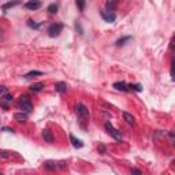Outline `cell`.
<instances>
[{
	"label": "cell",
	"instance_id": "ba28073f",
	"mask_svg": "<svg viewBox=\"0 0 175 175\" xmlns=\"http://www.w3.org/2000/svg\"><path fill=\"white\" fill-rule=\"evenodd\" d=\"M14 119L19 123H25L28 120V114H25V112H17V114L14 115Z\"/></svg>",
	"mask_w": 175,
	"mask_h": 175
},
{
	"label": "cell",
	"instance_id": "2e32d148",
	"mask_svg": "<svg viewBox=\"0 0 175 175\" xmlns=\"http://www.w3.org/2000/svg\"><path fill=\"white\" fill-rule=\"evenodd\" d=\"M18 4H19V2H12V3H11V2H10V3H6V4H3V6H2V10H3L4 12H6L8 8H12V7L18 6Z\"/></svg>",
	"mask_w": 175,
	"mask_h": 175
},
{
	"label": "cell",
	"instance_id": "ac0fdd59",
	"mask_svg": "<svg viewBox=\"0 0 175 175\" xmlns=\"http://www.w3.org/2000/svg\"><path fill=\"white\" fill-rule=\"evenodd\" d=\"M47 10H48L49 14H56V12H58V6H56V4H49Z\"/></svg>",
	"mask_w": 175,
	"mask_h": 175
},
{
	"label": "cell",
	"instance_id": "ffe728a7",
	"mask_svg": "<svg viewBox=\"0 0 175 175\" xmlns=\"http://www.w3.org/2000/svg\"><path fill=\"white\" fill-rule=\"evenodd\" d=\"M116 4H118L116 2H107V3H105V7L108 8V11H112V10L116 7Z\"/></svg>",
	"mask_w": 175,
	"mask_h": 175
},
{
	"label": "cell",
	"instance_id": "9c48e42d",
	"mask_svg": "<svg viewBox=\"0 0 175 175\" xmlns=\"http://www.w3.org/2000/svg\"><path fill=\"white\" fill-rule=\"evenodd\" d=\"M25 7L28 10H38L41 7V3L40 2H28V3L25 4Z\"/></svg>",
	"mask_w": 175,
	"mask_h": 175
},
{
	"label": "cell",
	"instance_id": "cb8c5ba5",
	"mask_svg": "<svg viewBox=\"0 0 175 175\" xmlns=\"http://www.w3.org/2000/svg\"><path fill=\"white\" fill-rule=\"evenodd\" d=\"M131 175H142V174H141V171H140L138 168H133L131 170Z\"/></svg>",
	"mask_w": 175,
	"mask_h": 175
},
{
	"label": "cell",
	"instance_id": "d6986e66",
	"mask_svg": "<svg viewBox=\"0 0 175 175\" xmlns=\"http://www.w3.org/2000/svg\"><path fill=\"white\" fill-rule=\"evenodd\" d=\"M36 75H43L41 71H30V73L25 74V78H30V77H36Z\"/></svg>",
	"mask_w": 175,
	"mask_h": 175
},
{
	"label": "cell",
	"instance_id": "52a82bcc",
	"mask_svg": "<svg viewBox=\"0 0 175 175\" xmlns=\"http://www.w3.org/2000/svg\"><path fill=\"white\" fill-rule=\"evenodd\" d=\"M123 120H125L127 125H130V126H134L135 125L134 116H133L131 114H129V112H123Z\"/></svg>",
	"mask_w": 175,
	"mask_h": 175
},
{
	"label": "cell",
	"instance_id": "8fae6325",
	"mask_svg": "<svg viewBox=\"0 0 175 175\" xmlns=\"http://www.w3.org/2000/svg\"><path fill=\"white\" fill-rule=\"evenodd\" d=\"M43 88H44V83L43 82H37V83H33V85L30 86V90L33 93H38V92H41V90H43Z\"/></svg>",
	"mask_w": 175,
	"mask_h": 175
},
{
	"label": "cell",
	"instance_id": "3957f363",
	"mask_svg": "<svg viewBox=\"0 0 175 175\" xmlns=\"http://www.w3.org/2000/svg\"><path fill=\"white\" fill-rule=\"evenodd\" d=\"M75 111H77V114L80 115L81 119H89V110L86 105H83L82 103H78L75 105Z\"/></svg>",
	"mask_w": 175,
	"mask_h": 175
},
{
	"label": "cell",
	"instance_id": "83f0119b",
	"mask_svg": "<svg viewBox=\"0 0 175 175\" xmlns=\"http://www.w3.org/2000/svg\"><path fill=\"white\" fill-rule=\"evenodd\" d=\"M0 175H3V174H2V172H0Z\"/></svg>",
	"mask_w": 175,
	"mask_h": 175
},
{
	"label": "cell",
	"instance_id": "e0dca14e",
	"mask_svg": "<svg viewBox=\"0 0 175 175\" xmlns=\"http://www.w3.org/2000/svg\"><path fill=\"white\" fill-rule=\"evenodd\" d=\"M130 40H131V37H129V36H127V37H123V38H119V40L116 41V45L118 47L125 45V44H126L127 41H130Z\"/></svg>",
	"mask_w": 175,
	"mask_h": 175
},
{
	"label": "cell",
	"instance_id": "30bf717a",
	"mask_svg": "<svg viewBox=\"0 0 175 175\" xmlns=\"http://www.w3.org/2000/svg\"><path fill=\"white\" fill-rule=\"evenodd\" d=\"M70 141H71V144H73L74 148H82L83 146L82 141H81V140H78V138H75L73 134H70Z\"/></svg>",
	"mask_w": 175,
	"mask_h": 175
},
{
	"label": "cell",
	"instance_id": "7a4b0ae2",
	"mask_svg": "<svg viewBox=\"0 0 175 175\" xmlns=\"http://www.w3.org/2000/svg\"><path fill=\"white\" fill-rule=\"evenodd\" d=\"M105 130H107V131H108V134H110V135H112V137H114V138L116 140V141H122V138H123V137H122V134H120V131H119V130H116V129H115V127L112 126V125H111L110 122H107V123H105Z\"/></svg>",
	"mask_w": 175,
	"mask_h": 175
},
{
	"label": "cell",
	"instance_id": "5b68a950",
	"mask_svg": "<svg viewBox=\"0 0 175 175\" xmlns=\"http://www.w3.org/2000/svg\"><path fill=\"white\" fill-rule=\"evenodd\" d=\"M12 100H14L12 95H11V93H7V95L2 96V98H0V105H2L4 110H7V108H8V105L12 103Z\"/></svg>",
	"mask_w": 175,
	"mask_h": 175
},
{
	"label": "cell",
	"instance_id": "7402d4cb",
	"mask_svg": "<svg viewBox=\"0 0 175 175\" xmlns=\"http://www.w3.org/2000/svg\"><path fill=\"white\" fill-rule=\"evenodd\" d=\"M28 26H29V28H33V29H38V28H40V25L34 23L33 21H28Z\"/></svg>",
	"mask_w": 175,
	"mask_h": 175
},
{
	"label": "cell",
	"instance_id": "277c9868",
	"mask_svg": "<svg viewBox=\"0 0 175 175\" xmlns=\"http://www.w3.org/2000/svg\"><path fill=\"white\" fill-rule=\"evenodd\" d=\"M63 30V25L62 23H52L48 28V34L49 37H58Z\"/></svg>",
	"mask_w": 175,
	"mask_h": 175
},
{
	"label": "cell",
	"instance_id": "9a60e30c",
	"mask_svg": "<svg viewBox=\"0 0 175 175\" xmlns=\"http://www.w3.org/2000/svg\"><path fill=\"white\" fill-rule=\"evenodd\" d=\"M114 88L116 90H122V92H126V90H129V88H127V85L125 82H115L114 83Z\"/></svg>",
	"mask_w": 175,
	"mask_h": 175
},
{
	"label": "cell",
	"instance_id": "d4e9b609",
	"mask_svg": "<svg viewBox=\"0 0 175 175\" xmlns=\"http://www.w3.org/2000/svg\"><path fill=\"white\" fill-rule=\"evenodd\" d=\"M98 151H100V153H101V155H104V153H105V148H104V145H101V144L98 145Z\"/></svg>",
	"mask_w": 175,
	"mask_h": 175
},
{
	"label": "cell",
	"instance_id": "5bb4252c",
	"mask_svg": "<svg viewBox=\"0 0 175 175\" xmlns=\"http://www.w3.org/2000/svg\"><path fill=\"white\" fill-rule=\"evenodd\" d=\"M44 167H45L47 170H49V171H53V170L58 168V164H56L55 161H52V160H48V161L44 163Z\"/></svg>",
	"mask_w": 175,
	"mask_h": 175
},
{
	"label": "cell",
	"instance_id": "484cf974",
	"mask_svg": "<svg viewBox=\"0 0 175 175\" xmlns=\"http://www.w3.org/2000/svg\"><path fill=\"white\" fill-rule=\"evenodd\" d=\"M77 6L80 7V10L82 11L83 10V7H85V2H77Z\"/></svg>",
	"mask_w": 175,
	"mask_h": 175
},
{
	"label": "cell",
	"instance_id": "6da1fadb",
	"mask_svg": "<svg viewBox=\"0 0 175 175\" xmlns=\"http://www.w3.org/2000/svg\"><path fill=\"white\" fill-rule=\"evenodd\" d=\"M19 108H21V112H25V114H30L33 111V104L30 103V98L28 96H22L19 98Z\"/></svg>",
	"mask_w": 175,
	"mask_h": 175
},
{
	"label": "cell",
	"instance_id": "7c38bea8",
	"mask_svg": "<svg viewBox=\"0 0 175 175\" xmlns=\"http://www.w3.org/2000/svg\"><path fill=\"white\" fill-rule=\"evenodd\" d=\"M55 90L59 93H65L66 90H67V85H66V82H58L55 85Z\"/></svg>",
	"mask_w": 175,
	"mask_h": 175
},
{
	"label": "cell",
	"instance_id": "4fadbf2b",
	"mask_svg": "<svg viewBox=\"0 0 175 175\" xmlns=\"http://www.w3.org/2000/svg\"><path fill=\"white\" fill-rule=\"evenodd\" d=\"M43 137H44V140H45L47 142H53V135L48 129L43 130Z\"/></svg>",
	"mask_w": 175,
	"mask_h": 175
},
{
	"label": "cell",
	"instance_id": "44dd1931",
	"mask_svg": "<svg viewBox=\"0 0 175 175\" xmlns=\"http://www.w3.org/2000/svg\"><path fill=\"white\" fill-rule=\"evenodd\" d=\"M130 90H135V92H141L142 90V86L141 85H127Z\"/></svg>",
	"mask_w": 175,
	"mask_h": 175
},
{
	"label": "cell",
	"instance_id": "603a6c76",
	"mask_svg": "<svg viewBox=\"0 0 175 175\" xmlns=\"http://www.w3.org/2000/svg\"><path fill=\"white\" fill-rule=\"evenodd\" d=\"M7 93H8V89H7L6 86H3V85L0 86V95L4 96V95H7Z\"/></svg>",
	"mask_w": 175,
	"mask_h": 175
},
{
	"label": "cell",
	"instance_id": "4316f807",
	"mask_svg": "<svg viewBox=\"0 0 175 175\" xmlns=\"http://www.w3.org/2000/svg\"><path fill=\"white\" fill-rule=\"evenodd\" d=\"M0 37H2V29H0Z\"/></svg>",
	"mask_w": 175,
	"mask_h": 175
},
{
	"label": "cell",
	"instance_id": "8992f818",
	"mask_svg": "<svg viewBox=\"0 0 175 175\" xmlns=\"http://www.w3.org/2000/svg\"><path fill=\"white\" fill-rule=\"evenodd\" d=\"M101 17L105 22H114L115 19H116V15H115L114 11H103Z\"/></svg>",
	"mask_w": 175,
	"mask_h": 175
}]
</instances>
